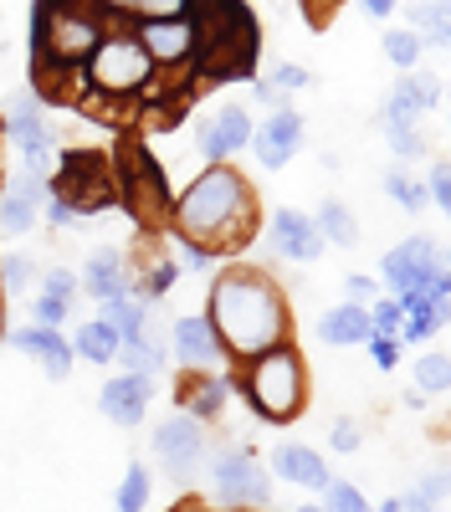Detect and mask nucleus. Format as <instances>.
<instances>
[{
	"label": "nucleus",
	"instance_id": "nucleus-1",
	"mask_svg": "<svg viewBox=\"0 0 451 512\" xmlns=\"http://www.w3.org/2000/svg\"><path fill=\"white\" fill-rule=\"evenodd\" d=\"M205 318H211L226 359H241V364L287 344V333H293V313H287L282 287L257 267H226L211 282V313Z\"/></svg>",
	"mask_w": 451,
	"mask_h": 512
},
{
	"label": "nucleus",
	"instance_id": "nucleus-2",
	"mask_svg": "<svg viewBox=\"0 0 451 512\" xmlns=\"http://www.w3.org/2000/svg\"><path fill=\"white\" fill-rule=\"evenodd\" d=\"M170 226L205 246V251H236L246 246V236L257 231V195L231 164H211L205 175H195L185 185V195H175V216Z\"/></svg>",
	"mask_w": 451,
	"mask_h": 512
},
{
	"label": "nucleus",
	"instance_id": "nucleus-3",
	"mask_svg": "<svg viewBox=\"0 0 451 512\" xmlns=\"http://www.w3.org/2000/svg\"><path fill=\"white\" fill-rule=\"evenodd\" d=\"M190 26H195V57L200 77H246L257 67V16L246 0H190Z\"/></svg>",
	"mask_w": 451,
	"mask_h": 512
},
{
	"label": "nucleus",
	"instance_id": "nucleus-4",
	"mask_svg": "<svg viewBox=\"0 0 451 512\" xmlns=\"http://www.w3.org/2000/svg\"><path fill=\"white\" fill-rule=\"evenodd\" d=\"M241 395L252 400V410L267 420V425H287L298 420L303 405H308V369L298 359L293 344H277L257 359L241 364Z\"/></svg>",
	"mask_w": 451,
	"mask_h": 512
},
{
	"label": "nucleus",
	"instance_id": "nucleus-5",
	"mask_svg": "<svg viewBox=\"0 0 451 512\" xmlns=\"http://www.w3.org/2000/svg\"><path fill=\"white\" fill-rule=\"evenodd\" d=\"M103 16L72 0H41L36 6V62L47 67H82L103 36Z\"/></svg>",
	"mask_w": 451,
	"mask_h": 512
},
{
	"label": "nucleus",
	"instance_id": "nucleus-6",
	"mask_svg": "<svg viewBox=\"0 0 451 512\" xmlns=\"http://www.w3.org/2000/svg\"><path fill=\"white\" fill-rule=\"evenodd\" d=\"M113 180H118V200L129 205V216H139L149 231H154V226H170V216H175V190H170V180H164L159 159H154L139 139H123V144H118Z\"/></svg>",
	"mask_w": 451,
	"mask_h": 512
},
{
	"label": "nucleus",
	"instance_id": "nucleus-7",
	"mask_svg": "<svg viewBox=\"0 0 451 512\" xmlns=\"http://www.w3.org/2000/svg\"><path fill=\"white\" fill-rule=\"evenodd\" d=\"M82 77H88V93H103V98H134L154 82V62L149 52L139 47L134 31H103L98 47L82 62Z\"/></svg>",
	"mask_w": 451,
	"mask_h": 512
},
{
	"label": "nucleus",
	"instance_id": "nucleus-8",
	"mask_svg": "<svg viewBox=\"0 0 451 512\" xmlns=\"http://www.w3.org/2000/svg\"><path fill=\"white\" fill-rule=\"evenodd\" d=\"M205 472H211V492L221 512H262L272 502L267 466L246 446H221L216 456H205Z\"/></svg>",
	"mask_w": 451,
	"mask_h": 512
},
{
	"label": "nucleus",
	"instance_id": "nucleus-9",
	"mask_svg": "<svg viewBox=\"0 0 451 512\" xmlns=\"http://www.w3.org/2000/svg\"><path fill=\"white\" fill-rule=\"evenodd\" d=\"M52 195H62L77 216L82 210H103L118 200V180H113V159H103L98 149H67L52 164Z\"/></svg>",
	"mask_w": 451,
	"mask_h": 512
},
{
	"label": "nucleus",
	"instance_id": "nucleus-10",
	"mask_svg": "<svg viewBox=\"0 0 451 512\" xmlns=\"http://www.w3.org/2000/svg\"><path fill=\"white\" fill-rule=\"evenodd\" d=\"M385 282L405 297V292H426V297H451V277H446V256L431 236H405L390 256H385Z\"/></svg>",
	"mask_w": 451,
	"mask_h": 512
},
{
	"label": "nucleus",
	"instance_id": "nucleus-11",
	"mask_svg": "<svg viewBox=\"0 0 451 512\" xmlns=\"http://www.w3.org/2000/svg\"><path fill=\"white\" fill-rule=\"evenodd\" d=\"M6 134L11 144L21 149V164H26V175L36 180H52V164H57V139H52V128H47V108H41V98L21 93L11 118H6Z\"/></svg>",
	"mask_w": 451,
	"mask_h": 512
},
{
	"label": "nucleus",
	"instance_id": "nucleus-12",
	"mask_svg": "<svg viewBox=\"0 0 451 512\" xmlns=\"http://www.w3.org/2000/svg\"><path fill=\"white\" fill-rule=\"evenodd\" d=\"M154 456L164 461V472H170L175 482H190L200 466H205V420H190L185 410L175 420H164L154 431Z\"/></svg>",
	"mask_w": 451,
	"mask_h": 512
},
{
	"label": "nucleus",
	"instance_id": "nucleus-13",
	"mask_svg": "<svg viewBox=\"0 0 451 512\" xmlns=\"http://www.w3.org/2000/svg\"><path fill=\"white\" fill-rule=\"evenodd\" d=\"M134 36L139 47L149 52L154 72H190V57H195V26L190 16H175V21H134Z\"/></svg>",
	"mask_w": 451,
	"mask_h": 512
},
{
	"label": "nucleus",
	"instance_id": "nucleus-14",
	"mask_svg": "<svg viewBox=\"0 0 451 512\" xmlns=\"http://www.w3.org/2000/svg\"><path fill=\"white\" fill-rule=\"evenodd\" d=\"M170 349H175V359H180L185 374H216L226 364V349H221V338H216V328H211V318H205V313L175 318Z\"/></svg>",
	"mask_w": 451,
	"mask_h": 512
},
{
	"label": "nucleus",
	"instance_id": "nucleus-15",
	"mask_svg": "<svg viewBox=\"0 0 451 512\" xmlns=\"http://www.w3.org/2000/svg\"><path fill=\"white\" fill-rule=\"evenodd\" d=\"M246 149L262 159V169H287L293 154L303 149V118L293 108L267 113V123H252V144H246Z\"/></svg>",
	"mask_w": 451,
	"mask_h": 512
},
{
	"label": "nucleus",
	"instance_id": "nucleus-16",
	"mask_svg": "<svg viewBox=\"0 0 451 512\" xmlns=\"http://www.w3.org/2000/svg\"><path fill=\"white\" fill-rule=\"evenodd\" d=\"M246 144H252V113L241 103H226L200 123V154L211 164H231Z\"/></svg>",
	"mask_w": 451,
	"mask_h": 512
},
{
	"label": "nucleus",
	"instance_id": "nucleus-17",
	"mask_svg": "<svg viewBox=\"0 0 451 512\" xmlns=\"http://www.w3.org/2000/svg\"><path fill=\"white\" fill-rule=\"evenodd\" d=\"M154 405V379L149 374H113L108 384H103V395H98V410L113 420V425H123V431H129V425H139L144 420V410Z\"/></svg>",
	"mask_w": 451,
	"mask_h": 512
},
{
	"label": "nucleus",
	"instance_id": "nucleus-18",
	"mask_svg": "<svg viewBox=\"0 0 451 512\" xmlns=\"http://www.w3.org/2000/svg\"><path fill=\"white\" fill-rule=\"evenodd\" d=\"M267 236H272L277 256H287V262H318L323 246H328V241L318 236L313 216H303V210H293V205L272 210V226H267Z\"/></svg>",
	"mask_w": 451,
	"mask_h": 512
},
{
	"label": "nucleus",
	"instance_id": "nucleus-19",
	"mask_svg": "<svg viewBox=\"0 0 451 512\" xmlns=\"http://www.w3.org/2000/svg\"><path fill=\"white\" fill-rule=\"evenodd\" d=\"M47 195H52L47 180H36V175H21L16 185L0 190V236H26V231H36Z\"/></svg>",
	"mask_w": 451,
	"mask_h": 512
},
{
	"label": "nucleus",
	"instance_id": "nucleus-20",
	"mask_svg": "<svg viewBox=\"0 0 451 512\" xmlns=\"http://www.w3.org/2000/svg\"><path fill=\"white\" fill-rule=\"evenodd\" d=\"M272 472L282 482H293V487H308V492H323L328 482H334V477H328V461L313 446H298V441H282L272 451Z\"/></svg>",
	"mask_w": 451,
	"mask_h": 512
},
{
	"label": "nucleus",
	"instance_id": "nucleus-21",
	"mask_svg": "<svg viewBox=\"0 0 451 512\" xmlns=\"http://www.w3.org/2000/svg\"><path fill=\"white\" fill-rule=\"evenodd\" d=\"M175 400H180V410L190 420H216L226 410V400H231V379L226 374H185Z\"/></svg>",
	"mask_w": 451,
	"mask_h": 512
},
{
	"label": "nucleus",
	"instance_id": "nucleus-22",
	"mask_svg": "<svg viewBox=\"0 0 451 512\" xmlns=\"http://www.w3.org/2000/svg\"><path fill=\"white\" fill-rule=\"evenodd\" d=\"M11 344H16L21 354H31L52 379H67V369H72V344L62 338V328H41V323H36V328H21Z\"/></svg>",
	"mask_w": 451,
	"mask_h": 512
},
{
	"label": "nucleus",
	"instance_id": "nucleus-23",
	"mask_svg": "<svg viewBox=\"0 0 451 512\" xmlns=\"http://www.w3.org/2000/svg\"><path fill=\"white\" fill-rule=\"evenodd\" d=\"M77 282L88 287L98 303H113V297L134 292V287H129V256H118V251H93L88 267L77 272Z\"/></svg>",
	"mask_w": 451,
	"mask_h": 512
},
{
	"label": "nucleus",
	"instance_id": "nucleus-24",
	"mask_svg": "<svg viewBox=\"0 0 451 512\" xmlns=\"http://www.w3.org/2000/svg\"><path fill=\"white\" fill-rule=\"evenodd\" d=\"M369 333L375 328H369V308L364 303H339V308H328L323 323H318V338L334 344V349H354V344H364Z\"/></svg>",
	"mask_w": 451,
	"mask_h": 512
},
{
	"label": "nucleus",
	"instance_id": "nucleus-25",
	"mask_svg": "<svg viewBox=\"0 0 451 512\" xmlns=\"http://www.w3.org/2000/svg\"><path fill=\"white\" fill-rule=\"evenodd\" d=\"M67 344H72V359H88V364H113L118 359V349H123V338H118V328L108 323V318H88V323H82L72 338H67Z\"/></svg>",
	"mask_w": 451,
	"mask_h": 512
},
{
	"label": "nucleus",
	"instance_id": "nucleus-26",
	"mask_svg": "<svg viewBox=\"0 0 451 512\" xmlns=\"http://www.w3.org/2000/svg\"><path fill=\"white\" fill-rule=\"evenodd\" d=\"M436 103H441V88H431V82H416V77H405L400 88H390L385 123H421V113H431Z\"/></svg>",
	"mask_w": 451,
	"mask_h": 512
},
{
	"label": "nucleus",
	"instance_id": "nucleus-27",
	"mask_svg": "<svg viewBox=\"0 0 451 512\" xmlns=\"http://www.w3.org/2000/svg\"><path fill=\"white\" fill-rule=\"evenodd\" d=\"M313 226H318L323 241H334V246H354V241H359V221H354V210H349L344 200H323L318 216H313Z\"/></svg>",
	"mask_w": 451,
	"mask_h": 512
},
{
	"label": "nucleus",
	"instance_id": "nucleus-28",
	"mask_svg": "<svg viewBox=\"0 0 451 512\" xmlns=\"http://www.w3.org/2000/svg\"><path fill=\"white\" fill-rule=\"evenodd\" d=\"M103 318L118 328V338L129 344V338H144V323H149V308H144V297H134V292H123V297H113V303H103Z\"/></svg>",
	"mask_w": 451,
	"mask_h": 512
},
{
	"label": "nucleus",
	"instance_id": "nucleus-29",
	"mask_svg": "<svg viewBox=\"0 0 451 512\" xmlns=\"http://www.w3.org/2000/svg\"><path fill=\"white\" fill-rule=\"evenodd\" d=\"M405 31L431 36L436 47H446V36H451V26H446V0H416V6H410V26H405Z\"/></svg>",
	"mask_w": 451,
	"mask_h": 512
},
{
	"label": "nucleus",
	"instance_id": "nucleus-30",
	"mask_svg": "<svg viewBox=\"0 0 451 512\" xmlns=\"http://www.w3.org/2000/svg\"><path fill=\"white\" fill-rule=\"evenodd\" d=\"M451 390V354L436 349V354H421L416 359V395H446Z\"/></svg>",
	"mask_w": 451,
	"mask_h": 512
},
{
	"label": "nucleus",
	"instance_id": "nucleus-31",
	"mask_svg": "<svg viewBox=\"0 0 451 512\" xmlns=\"http://www.w3.org/2000/svg\"><path fill=\"white\" fill-rule=\"evenodd\" d=\"M149 492H154L149 466L134 461L129 472H123V482H118V512H144V507H149Z\"/></svg>",
	"mask_w": 451,
	"mask_h": 512
},
{
	"label": "nucleus",
	"instance_id": "nucleus-32",
	"mask_svg": "<svg viewBox=\"0 0 451 512\" xmlns=\"http://www.w3.org/2000/svg\"><path fill=\"white\" fill-rule=\"evenodd\" d=\"M118 359L129 364V374H149V379H154V374L164 369V349L154 344L149 333H144V338H129V344L118 349Z\"/></svg>",
	"mask_w": 451,
	"mask_h": 512
},
{
	"label": "nucleus",
	"instance_id": "nucleus-33",
	"mask_svg": "<svg viewBox=\"0 0 451 512\" xmlns=\"http://www.w3.org/2000/svg\"><path fill=\"white\" fill-rule=\"evenodd\" d=\"M385 57H390L400 72H416V62H421V36H416V31H390V36H385Z\"/></svg>",
	"mask_w": 451,
	"mask_h": 512
},
{
	"label": "nucleus",
	"instance_id": "nucleus-34",
	"mask_svg": "<svg viewBox=\"0 0 451 512\" xmlns=\"http://www.w3.org/2000/svg\"><path fill=\"white\" fill-rule=\"evenodd\" d=\"M385 195L400 200L405 210H426V185H416L405 169H390V175H385Z\"/></svg>",
	"mask_w": 451,
	"mask_h": 512
},
{
	"label": "nucleus",
	"instance_id": "nucleus-35",
	"mask_svg": "<svg viewBox=\"0 0 451 512\" xmlns=\"http://www.w3.org/2000/svg\"><path fill=\"white\" fill-rule=\"evenodd\" d=\"M323 497H328V502H323V512H375V507L364 502V492H359L354 482H328V487H323Z\"/></svg>",
	"mask_w": 451,
	"mask_h": 512
},
{
	"label": "nucleus",
	"instance_id": "nucleus-36",
	"mask_svg": "<svg viewBox=\"0 0 451 512\" xmlns=\"http://www.w3.org/2000/svg\"><path fill=\"white\" fill-rule=\"evenodd\" d=\"M390 128V149L400 154V159H421L426 154V139H421V123H385Z\"/></svg>",
	"mask_w": 451,
	"mask_h": 512
},
{
	"label": "nucleus",
	"instance_id": "nucleus-37",
	"mask_svg": "<svg viewBox=\"0 0 451 512\" xmlns=\"http://www.w3.org/2000/svg\"><path fill=\"white\" fill-rule=\"evenodd\" d=\"M41 272L31 256H0V292H16V287H31Z\"/></svg>",
	"mask_w": 451,
	"mask_h": 512
},
{
	"label": "nucleus",
	"instance_id": "nucleus-38",
	"mask_svg": "<svg viewBox=\"0 0 451 512\" xmlns=\"http://www.w3.org/2000/svg\"><path fill=\"white\" fill-rule=\"evenodd\" d=\"M134 21H175V16H190V0H134Z\"/></svg>",
	"mask_w": 451,
	"mask_h": 512
},
{
	"label": "nucleus",
	"instance_id": "nucleus-39",
	"mask_svg": "<svg viewBox=\"0 0 451 512\" xmlns=\"http://www.w3.org/2000/svg\"><path fill=\"white\" fill-rule=\"evenodd\" d=\"M77 272H67V267H52V272H41V297H57V303H67L72 308V297H77Z\"/></svg>",
	"mask_w": 451,
	"mask_h": 512
},
{
	"label": "nucleus",
	"instance_id": "nucleus-40",
	"mask_svg": "<svg viewBox=\"0 0 451 512\" xmlns=\"http://www.w3.org/2000/svg\"><path fill=\"white\" fill-rule=\"evenodd\" d=\"M400 303H390V297H385V303H375V308H369V328H375V333H385V338H395L400 333Z\"/></svg>",
	"mask_w": 451,
	"mask_h": 512
},
{
	"label": "nucleus",
	"instance_id": "nucleus-41",
	"mask_svg": "<svg viewBox=\"0 0 451 512\" xmlns=\"http://www.w3.org/2000/svg\"><path fill=\"white\" fill-rule=\"evenodd\" d=\"M41 216H47L57 231H77V226H82V216H77V210H72L62 195H47V205H41Z\"/></svg>",
	"mask_w": 451,
	"mask_h": 512
},
{
	"label": "nucleus",
	"instance_id": "nucleus-42",
	"mask_svg": "<svg viewBox=\"0 0 451 512\" xmlns=\"http://www.w3.org/2000/svg\"><path fill=\"white\" fill-rule=\"evenodd\" d=\"M364 349H369V359H375L380 369H395L400 364V344H395V338H385V333H369Z\"/></svg>",
	"mask_w": 451,
	"mask_h": 512
},
{
	"label": "nucleus",
	"instance_id": "nucleus-43",
	"mask_svg": "<svg viewBox=\"0 0 451 512\" xmlns=\"http://www.w3.org/2000/svg\"><path fill=\"white\" fill-rule=\"evenodd\" d=\"M328 441H334V451H359V446H364V431H359V420L339 415V420H334V436H328Z\"/></svg>",
	"mask_w": 451,
	"mask_h": 512
},
{
	"label": "nucleus",
	"instance_id": "nucleus-44",
	"mask_svg": "<svg viewBox=\"0 0 451 512\" xmlns=\"http://www.w3.org/2000/svg\"><path fill=\"white\" fill-rule=\"evenodd\" d=\"M426 200H436V210L451 205V169L446 164H436L431 175H426Z\"/></svg>",
	"mask_w": 451,
	"mask_h": 512
},
{
	"label": "nucleus",
	"instance_id": "nucleus-45",
	"mask_svg": "<svg viewBox=\"0 0 451 512\" xmlns=\"http://www.w3.org/2000/svg\"><path fill=\"white\" fill-rule=\"evenodd\" d=\"M72 6H88V11H98L103 21H123L134 11V0H72Z\"/></svg>",
	"mask_w": 451,
	"mask_h": 512
},
{
	"label": "nucleus",
	"instance_id": "nucleus-46",
	"mask_svg": "<svg viewBox=\"0 0 451 512\" xmlns=\"http://www.w3.org/2000/svg\"><path fill=\"white\" fill-rule=\"evenodd\" d=\"M180 262H185L190 272H211L216 251H205V246H195V241H185V236H180Z\"/></svg>",
	"mask_w": 451,
	"mask_h": 512
},
{
	"label": "nucleus",
	"instance_id": "nucleus-47",
	"mask_svg": "<svg viewBox=\"0 0 451 512\" xmlns=\"http://www.w3.org/2000/svg\"><path fill=\"white\" fill-rule=\"evenodd\" d=\"M36 323L41 328H62L67 323V303H57V297H36Z\"/></svg>",
	"mask_w": 451,
	"mask_h": 512
},
{
	"label": "nucleus",
	"instance_id": "nucleus-48",
	"mask_svg": "<svg viewBox=\"0 0 451 512\" xmlns=\"http://www.w3.org/2000/svg\"><path fill=\"white\" fill-rule=\"evenodd\" d=\"M308 82H313V77L298 72V67H277V72L267 77V93H272V88H308Z\"/></svg>",
	"mask_w": 451,
	"mask_h": 512
},
{
	"label": "nucleus",
	"instance_id": "nucleus-49",
	"mask_svg": "<svg viewBox=\"0 0 451 512\" xmlns=\"http://www.w3.org/2000/svg\"><path fill=\"white\" fill-rule=\"evenodd\" d=\"M364 297H375V277L354 272V277H349V303H364Z\"/></svg>",
	"mask_w": 451,
	"mask_h": 512
},
{
	"label": "nucleus",
	"instance_id": "nucleus-50",
	"mask_svg": "<svg viewBox=\"0 0 451 512\" xmlns=\"http://www.w3.org/2000/svg\"><path fill=\"white\" fill-rule=\"evenodd\" d=\"M359 6H364V16H375V21H385L395 6H400V0H359Z\"/></svg>",
	"mask_w": 451,
	"mask_h": 512
},
{
	"label": "nucleus",
	"instance_id": "nucleus-51",
	"mask_svg": "<svg viewBox=\"0 0 451 512\" xmlns=\"http://www.w3.org/2000/svg\"><path fill=\"white\" fill-rule=\"evenodd\" d=\"M293 512H323V502H303V507H293Z\"/></svg>",
	"mask_w": 451,
	"mask_h": 512
},
{
	"label": "nucleus",
	"instance_id": "nucleus-52",
	"mask_svg": "<svg viewBox=\"0 0 451 512\" xmlns=\"http://www.w3.org/2000/svg\"><path fill=\"white\" fill-rule=\"evenodd\" d=\"M180 512H200V507H180Z\"/></svg>",
	"mask_w": 451,
	"mask_h": 512
}]
</instances>
